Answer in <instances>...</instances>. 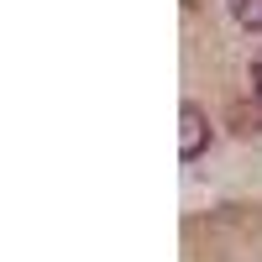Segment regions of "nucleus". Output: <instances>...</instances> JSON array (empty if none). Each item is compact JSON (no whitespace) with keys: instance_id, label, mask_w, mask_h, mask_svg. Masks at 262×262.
<instances>
[{"instance_id":"1","label":"nucleus","mask_w":262,"mask_h":262,"mask_svg":"<svg viewBox=\"0 0 262 262\" xmlns=\"http://www.w3.org/2000/svg\"><path fill=\"white\" fill-rule=\"evenodd\" d=\"M205 147H210V121H205V111L200 105H179V158L184 163H194V158H205Z\"/></svg>"},{"instance_id":"3","label":"nucleus","mask_w":262,"mask_h":262,"mask_svg":"<svg viewBox=\"0 0 262 262\" xmlns=\"http://www.w3.org/2000/svg\"><path fill=\"white\" fill-rule=\"evenodd\" d=\"M252 90H257V100H262V53L252 58Z\"/></svg>"},{"instance_id":"2","label":"nucleus","mask_w":262,"mask_h":262,"mask_svg":"<svg viewBox=\"0 0 262 262\" xmlns=\"http://www.w3.org/2000/svg\"><path fill=\"white\" fill-rule=\"evenodd\" d=\"M226 6L242 21V32H262V0H226Z\"/></svg>"}]
</instances>
